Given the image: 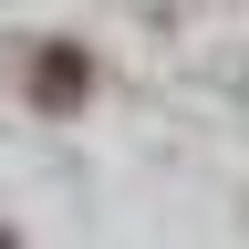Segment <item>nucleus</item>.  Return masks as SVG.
Returning <instances> with one entry per match:
<instances>
[{
	"mask_svg": "<svg viewBox=\"0 0 249 249\" xmlns=\"http://www.w3.org/2000/svg\"><path fill=\"white\" fill-rule=\"evenodd\" d=\"M83 83H93V62H83V42H42V62H31V93L62 114V104H83Z\"/></svg>",
	"mask_w": 249,
	"mask_h": 249,
	"instance_id": "nucleus-1",
	"label": "nucleus"
},
{
	"mask_svg": "<svg viewBox=\"0 0 249 249\" xmlns=\"http://www.w3.org/2000/svg\"><path fill=\"white\" fill-rule=\"evenodd\" d=\"M0 249H11V229H0Z\"/></svg>",
	"mask_w": 249,
	"mask_h": 249,
	"instance_id": "nucleus-2",
	"label": "nucleus"
}]
</instances>
